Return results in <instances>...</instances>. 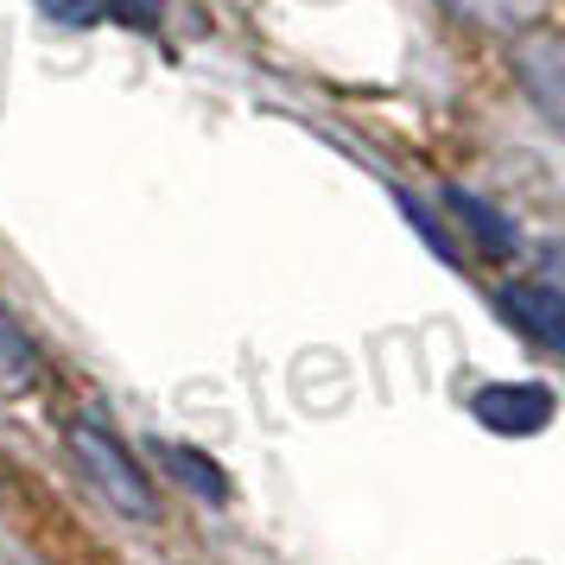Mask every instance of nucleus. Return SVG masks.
Listing matches in <instances>:
<instances>
[{
  "instance_id": "obj_4",
  "label": "nucleus",
  "mask_w": 565,
  "mask_h": 565,
  "mask_svg": "<svg viewBox=\"0 0 565 565\" xmlns=\"http://www.w3.org/2000/svg\"><path fill=\"white\" fill-rule=\"evenodd\" d=\"M445 210L458 216V230L470 235V248H477L483 260H509V255H521V230H514V216H502V210L489 204V198H477V191L451 184V191H445Z\"/></svg>"
},
{
  "instance_id": "obj_1",
  "label": "nucleus",
  "mask_w": 565,
  "mask_h": 565,
  "mask_svg": "<svg viewBox=\"0 0 565 565\" xmlns=\"http://www.w3.org/2000/svg\"><path fill=\"white\" fill-rule=\"evenodd\" d=\"M71 458H77L89 489H96L121 521H159V495H153V483H147V470L134 463V451L108 433V426L77 419V426H71Z\"/></svg>"
},
{
  "instance_id": "obj_8",
  "label": "nucleus",
  "mask_w": 565,
  "mask_h": 565,
  "mask_svg": "<svg viewBox=\"0 0 565 565\" xmlns=\"http://www.w3.org/2000/svg\"><path fill=\"white\" fill-rule=\"evenodd\" d=\"M96 13H108L115 26H134V32H153L166 20V0H96Z\"/></svg>"
},
{
  "instance_id": "obj_6",
  "label": "nucleus",
  "mask_w": 565,
  "mask_h": 565,
  "mask_svg": "<svg viewBox=\"0 0 565 565\" xmlns=\"http://www.w3.org/2000/svg\"><path fill=\"white\" fill-rule=\"evenodd\" d=\"M153 451H159V463L191 489V495H204V502H223V495H230V477H223L210 458H198L191 445H153Z\"/></svg>"
},
{
  "instance_id": "obj_9",
  "label": "nucleus",
  "mask_w": 565,
  "mask_h": 565,
  "mask_svg": "<svg viewBox=\"0 0 565 565\" xmlns=\"http://www.w3.org/2000/svg\"><path fill=\"white\" fill-rule=\"evenodd\" d=\"M401 210H407V216H413V223H419V230H426V242H433V248H438V255H445V260H458V248H451V235H445V230H438V216H433V210H426V204H413V198H407V191H401Z\"/></svg>"
},
{
  "instance_id": "obj_7",
  "label": "nucleus",
  "mask_w": 565,
  "mask_h": 565,
  "mask_svg": "<svg viewBox=\"0 0 565 565\" xmlns=\"http://www.w3.org/2000/svg\"><path fill=\"white\" fill-rule=\"evenodd\" d=\"M451 7H458L463 20L489 26V32H521V26H534L553 0H451Z\"/></svg>"
},
{
  "instance_id": "obj_5",
  "label": "nucleus",
  "mask_w": 565,
  "mask_h": 565,
  "mask_svg": "<svg viewBox=\"0 0 565 565\" xmlns=\"http://www.w3.org/2000/svg\"><path fill=\"white\" fill-rule=\"evenodd\" d=\"M32 387H39V350H32L26 324L0 306V394L13 401V394H32Z\"/></svg>"
},
{
  "instance_id": "obj_3",
  "label": "nucleus",
  "mask_w": 565,
  "mask_h": 565,
  "mask_svg": "<svg viewBox=\"0 0 565 565\" xmlns=\"http://www.w3.org/2000/svg\"><path fill=\"white\" fill-rule=\"evenodd\" d=\"M495 306H502V318H509L534 350H546V356H559V350H565V299L546 280L502 286V292H495Z\"/></svg>"
},
{
  "instance_id": "obj_10",
  "label": "nucleus",
  "mask_w": 565,
  "mask_h": 565,
  "mask_svg": "<svg viewBox=\"0 0 565 565\" xmlns=\"http://www.w3.org/2000/svg\"><path fill=\"white\" fill-rule=\"evenodd\" d=\"M45 20H64V26H89L96 20V0H39Z\"/></svg>"
},
{
  "instance_id": "obj_2",
  "label": "nucleus",
  "mask_w": 565,
  "mask_h": 565,
  "mask_svg": "<svg viewBox=\"0 0 565 565\" xmlns=\"http://www.w3.org/2000/svg\"><path fill=\"white\" fill-rule=\"evenodd\" d=\"M470 413L483 419L489 433H502V438L546 433V426H553V387H540V382H489V387L470 394Z\"/></svg>"
}]
</instances>
